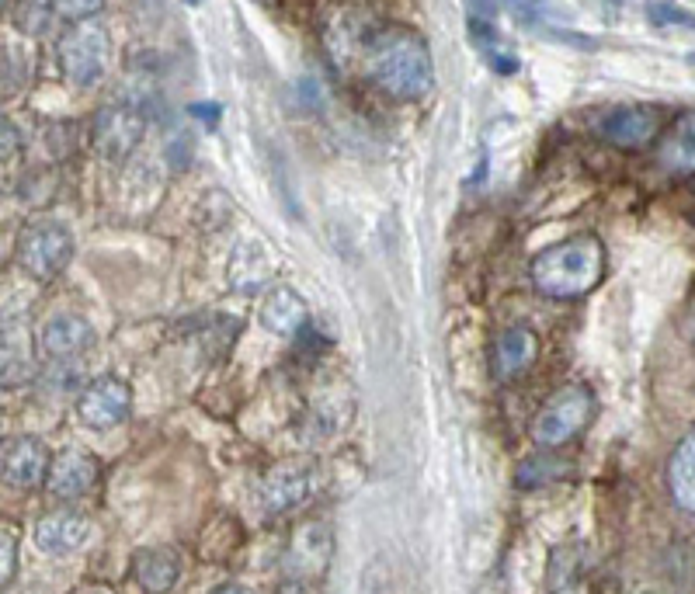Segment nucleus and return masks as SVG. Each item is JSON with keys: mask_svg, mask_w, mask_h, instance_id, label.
<instances>
[{"mask_svg": "<svg viewBox=\"0 0 695 594\" xmlns=\"http://www.w3.org/2000/svg\"><path fill=\"white\" fill-rule=\"evenodd\" d=\"M365 73L383 94L397 101H417L435 87L428 42L411 28H379L365 46Z\"/></svg>", "mask_w": 695, "mask_h": 594, "instance_id": "obj_1", "label": "nucleus"}, {"mask_svg": "<svg viewBox=\"0 0 695 594\" xmlns=\"http://www.w3.org/2000/svg\"><path fill=\"white\" fill-rule=\"evenodd\" d=\"M605 247L595 233H577L532 261V285L550 299H581L602 282Z\"/></svg>", "mask_w": 695, "mask_h": 594, "instance_id": "obj_2", "label": "nucleus"}, {"mask_svg": "<svg viewBox=\"0 0 695 594\" xmlns=\"http://www.w3.org/2000/svg\"><path fill=\"white\" fill-rule=\"evenodd\" d=\"M73 233L67 223L60 219H28L21 226L18 240H14V258H18V268L25 271L35 282H49L56 278L73 258Z\"/></svg>", "mask_w": 695, "mask_h": 594, "instance_id": "obj_3", "label": "nucleus"}, {"mask_svg": "<svg viewBox=\"0 0 695 594\" xmlns=\"http://www.w3.org/2000/svg\"><path fill=\"white\" fill-rule=\"evenodd\" d=\"M595 417V396L588 386L567 383L560 386L553 396H546V403L532 417V442L539 449H560L570 438H577Z\"/></svg>", "mask_w": 695, "mask_h": 594, "instance_id": "obj_4", "label": "nucleus"}, {"mask_svg": "<svg viewBox=\"0 0 695 594\" xmlns=\"http://www.w3.org/2000/svg\"><path fill=\"white\" fill-rule=\"evenodd\" d=\"M320 483V466L306 456L282 459L261 476L258 483V508L265 515H289V511L303 508Z\"/></svg>", "mask_w": 695, "mask_h": 594, "instance_id": "obj_5", "label": "nucleus"}, {"mask_svg": "<svg viewBox=\"0 0 695 594\" xmlns=\"http://www.w3.org/2000/svg\"><path fill=\"white\" fill-rule=\"evenodd\" d=\"M60 66L63 77L77 87H94L108 73V60H112V42L108 32L94 21H77L70 32H63L60 46Z\"/></svg>", "mask_w": 695, "mask_h": 594, "instance_id": "obj_6", "label": "nucleus"}, {"mask_svg": "<svg viewBox=\"0 0 695 594\" xmlns=\"http://www.w3.org/2000/svg\"><path fill=\"white\" fill-rule=\"evenodd\" d=\"M133 414V390L115 376H98L80 390L77 417L91 431H112L129 421Z\"/></svg>", "mask_w": 695, "mask_h": 594, "instance_id": "obj_7", "label": "nucleus"}, {"mask_svg": "<svg viewBox=\"0 0 695 594\" xmlns=\"http://www.w3.org/2000/svg\"><path fill=\"white\" fill-rule=\"evenodd\" d=\"M146 136V119L129 105H108L94 119V150L105 160H126Z\"/></svg>", "mask_w": 695, "mask_h": 594, "instance_id": "obj_8", "label": "nucleus"}, {"mask_svg": "<svg viewBox=\"0 0 695 594\" xmlns=\"http://www.w3.org/2000/svg\"><path fill=\"white\" fill-rule=\"evenodd\" d=\"M53 456H49L46 442L35 435H11L4 438V449H0V473H4L7 487H39L49 476Z\"/></svg>", "mask_w": 695, "mask_h": 594, "instance_id": "obj_9", "label": "nucleus"}, {"mask_svg": "<svg viewBox=\"0 0 695 594\" xmlns=\"http://www.w3.org/2000/svg\"><path fill=\"white\" fill-rule=\"evenodd\" d=\"M94 344H98V334H94L91 320H84L80 313H56L35 334V348L60 365L87 355Z\"/></svg>", "mask_w": 695, "mask_h": 594, "instance_id": "obj_10", "label": "nucleus"}, {"mask_svg": "<svg viewBox=\"0 0 695 594\" xmlns=\"http://www.w3.org/2000/svg\"><path fill=\"white\" fill-rule=\"evenodd\" d=\"M661 126H664L661 108L633 105V108H616V112H609L598 129H602V136L609 139L612 146H619V150H643V146H650L661 136Z\"/></svg>", "mask_w": 695, "mask_h": 594, "instance_id": "obj_11", "label": "nucleus"}, {"mask_svg": "<svg viewBox=\"0 0 695 594\" xmlns=\"http://www.w3.org/2000/svg\"><path fill=\"white\" fill-rule=\"evenodd\" d=\"M91 518L80 515L73 508H60V511H49L35 522V546L42 553H53V556H67V553H77L87 539H91Z\"/></svg>", "mask_w": 695, "mask_h": 594, "instance_id": "obj_12", "label": "nucleus"}, {"mask_svg": "<svg viewBox=\"0 0 695 594\" xmlns=\"http://www.w3.org/2000/svg\"><path fill=\"white\" fill-rule=\"evenodd\" d=\"M98 480V462L94 456H87L84 449H63L53 456V466H49L46 476V490L56 501H77Z\"/></svg>", "mask_w": 695, "mask_h": 594, "instance_id": "obj_13", "label": "nucleus"}, {"mask_svg": "<svg viewBox=\"0 0 695 594\" xmlns=\"http://www.w3.org/2000/svg\"><path fill=\"white\" fill-rule=\"evenodd\" d=\"M331 528L327 525H303L292 535L289 556H285V574L299 581H317L324 577L327 560H331Z\"/></svg>", "mask_w": 695, "mask_h": 594, "instance_id": "obj_14", "label": "nucleus"}, {"mask_svg": "<svg viewBox=\"0 0 695 594\" xmlns=\"http://www.w3.org/2000/svg\"><path fill=\"white\" fill-rule=\"evenodd\" d=\"M536 351L539 341L529 327H508L497 334L494 348H490V369L497 379H518L536 362Z\"/></svg>", "mask_w": 695, "mask_h": 594, "instance_id": "obj_15", "label": "nucleus"}, {"mask_svg": "<svg viewBox=\"0 0 695 594\" xmlns=\"http://www.w3.org/2000/svg\"><path fill=\"white\" fill-rule=\"evenodd\" d=\"M261 327L275 337H296L306 327V303L296 289L278 285L261 303Z\"/></svg>", "mask_w": 695, "mask_h": 594, "instance_id": "obj_16", "label": "nucleus"}, {"mask_svg": "<svg viewBox=\"0 0 695 594\" xmlns=\"http://www.w3.org/2000/svg\"><path fill=\"white\" fill-rule=\"evenodd\" d=\"M657 160L671 174L695 171V112L682 115L675 126L664 132V139L657 143Z\"/></svg>", "mask_w": 695, "mask_h": 594, "instance_id": "obj_17", "label": "nucleus"}, {"mask_svg": "<svg viewBox=\"0 0 695 594\" xmlns=\"http://www.w3.org/2000/svg\"><path fill=\"white\" fill-rule=\"evenodd\" d=\"M668 490L671 501L695 515V428L675 445L668 459Z\"/></svg>", "mask_w": 695, "mask_h": 594, "instance_id": "obj_18", "label": "nucleus"}, {"mask_svg": "<svg viewBox=\"0 0 695 594\" xmlns=\"http://www.w3.org/2000/svg\"><path fill=\"white\" fill-rule=\"evenodd\" d=\"M181 577V563L167 549H139L133 556V581L143 591H171Z\"/></svg>", "mask_w": 695, "mask_h": 594, "instance_id": "obj_19", "label": "nucleus"}, {"mask_svg": "<svg viewBox=\"0 0 695 594\" xmlns=\"http://www.w3.org/2000/svg\"><path fill=\"white\" fill-rule=\"evenodd\" d=\"M268 275V254L261 251L258 244H247L240 251H233L230 258V282L233 289H244V292H254Z\"/></svg>", "mask_w": 695, "mask_h": 594, "instance_id": "obj_20", "label": "nucleus"}, {"mask_svg": "<svg viewBox=\"0 0 695 594\" xmlns=\"http://www.w3.org/2000/svg\"><path fill=\"white\" fill-rule=\"evenodd\" d=\"M567 469H570L567 462L550 456V449H543L539 456L525 459L522 466L515 469V487L518 490H536V487H543V483L556 480V476H563Z\"/></svg>", "mask_w": 695, "mask_h": 594, "instance_id": "obj_21", "label": "nucleus"}, {"mask_svg": "<svg viewBox=\"0 0 695 594\" xmlns=\"http://www.w3.org/2000/svg\"><path fill=\"white\" fill-rule=\"evenodd\" d=\"M581 549L577 546H560L553 553V560H550V588L553 591H567V588H574L577 584V577H581Z\"/></svg>", "mask_w": 695, "mask_h": 594, "instance_id": "obj_22", "label": "nucleus"}, {"mask_svg": "<svg viewBox=\"0 0 695 594\" xmlns=\"http://www.w3.org/2000/svg\"><path fill=\"white\" fill-rule=\"evenodd\" d=\"M647 18L654 28H689V32H695V14L685 11V7H678V4H671V0H657V4H650Z\"/></svg>", "mask_w": 695, "mask_h": 594, "instance_id": "obj_23", "label": "nucleus"}, {"mask_svg": "<svg viewBox=\"0 0 695 594\" xmlns=\"http://www.w3.org/2000/svg\"><path fill=\"white\" fill-rule=\"evenodd\" d=\"M49 7H53V14L60 21H91L94 14L105 7V0H49Z\"/></svg>", "mask_w": 695, "mask_h": 594, "instance_id": "obj_24", "label": "nucleus"}, {"mask_svg": "<svg viewBox=\"0 0 695 594\" xmlns=\"http://www.w3.org/2000/svg\"><path fill=\"white\" fill-rule=\"evenodd\" d=\"M14 574H18V542H14L11 525L0 528V588H11Z\"/></svg>", "mask_w": 695, "mask_h": 594, "instance_id": "obj_25", "label": "nucleus"}, {"mask_svg": "<svg viewBox=\"0 0 695 594\" xmlns=\"http://www.w3.org/2000/svg\"><path fill=\"white\" fill-rule=\"evenodd\" d=\"M219 112H223V108H219V105H192V115H199V119H206L209 126H216V122H219Z\"/></svg>", "mask_w": 695, "mask_h": 594, "instance_id": "obj_26", "label": "nucleus"}, {"mask_svg": "<svg viewBox=\"0 0 695 594\" xmlns=\"http://www.w3.org/2000/svg\"><path fill=\"white\" fill-rule=\"evenodd\" d=\"M11 146H18V129H11V119L4 115V160L11 157Z\"/></svg>", "mask_w": 695, "mask_h": 594, "instance_id": "obj_27", "label": "nucleus"}, {"mask_svg": "<svg viewBox=\"0 0 695 594\" xmlns=\"http://www.w3.org/2000/svg\"><path fill=\"white\" fill-rule=\"evenodd\" d=\"M685 334H689V341L695 344V306L689 310V317H685Z\"/></svg>", "mask_w": 695, "mask_h": 594, "instance_id": "obj_28", "label": "nucleus"}, {"mask_svg": "<svg viewBox=\"0 0 695 594\" xmlns=\"http://www.w3.org/2000/svg\"><path fill=\"white\" fill-rule=\"evenodd\" d=\"M185 4H192V7H195V4H199V0H185Z\"/></svg>", "mask_w": 695, "mask_h": 594, "instance_id": "obj_29", "label": "nucleus"}, {"mask_svg": "<svg viewBox=\"0 0 695 594\" xmlns=\"http://www.w3.org/2000/svg\"><path fill=\"white\" fill-rule=\"evenodd\" d=\"M692 219H695V216H692Z\"/></svg>", "mask_w": 695, "mask_h": 594, "instance_id": "obj_30", "label": "nucleus"}]
</instances>
